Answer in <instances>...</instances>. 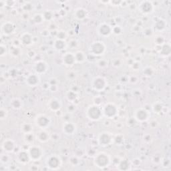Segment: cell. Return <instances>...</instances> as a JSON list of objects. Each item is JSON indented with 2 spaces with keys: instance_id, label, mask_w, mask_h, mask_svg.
<instances>
[{
  "instance_id": "ba28073f",
  "label": "cell",
  "mask_w": 171,
  "mask_h": 171,
  "mask_svg": "<svg viewBox=\"0 0 171 171\" xmlns=\"http://www.w3.org/2000/svg\"><path fill=\"white\" fill-rule=\"evenodd\" d=\"M60 158L56 155H51L48 158L47 164L51 169H56L60 166Z\"/></svg>"
},
{
  "instance_id": "f546056e",
  "label": "cell",
  "mask_w": 171,
  "mask_h": 171,
  "mask_svg": "<svg viewBox=\"0 0 171 171\" xmlns=\"http://www.w3.org/2000/svg\"><path fill=\"white\" fill-rule=\"evenodd\" d=\"M43 20H44V17H43L42 15L40 14H35L33 17V22L36 23H42Z\"/></svg>"
},
{
  "instance_id": "d4e9b609",
  "label": "cell",
  "mask_w": 171,
  "mask_h": 171,
  "mask_svg": "<svg viewBox=\"0 0 171 171\" xmlns=\"http://www.w3.org/2000/svg\"><path fill=\"white\" fill-rule=\"evenodd\" d=\"M74 55H75L76 61H77V62H82L85 60V55L82 51H78Z\"/></svg>"
},
{
  "instance_id": "6da1fadb",
  "label": "cell",
  "mask_w": 171,
  "mask_h": 171,
  "mask_svg": "<svg viewBox=\"0 0 171 171\" xmlns=\"http://www.w3.org/2000/svg\"><path fill=\"white\" fill-rule=\"evenodd\" d=\"M88 117L92 120H99L102 117V110L98 106H90L87 109Z\"/></svg>"
},
{
  "instance_id": "74e56055",
  "label": "cell",
  "mask_w": 171,
  "mask_h": 171,
  "mask_svg": "<svg viewBox=\"0 0 171 171\" xmlns=\"http://www.w3.org/2000/svg\"><path fill=\"white\" fill-rule=\"evenodd\" d=\"M58 39H61V40H64L65 39L66 37V34L65 32H60L58 33Z\"/></svg>"
},
{
  "instance_id": "83f0119b",
  "label": "cell",
  "mask_w": 171,
  "mask_h": 171,
  "mask_svg": "<svg viewBox=\"0 0 171 171\" xmlns=\"http://www.w3.org/2000/svg\"><path fill=\"white\" fill-rule=\"evenodd\" d=\"M165 27V22L163 20H158L155 24V27L158 30H163Z\"/></svg>"
},
{
  "instance_id": "836d02e7",
  "label": "cell",
  "mask_w": 171,
  "mask_h": 171,
  "mask_svg": "<svg viewBox=\"0 0 171 171\" xmlns=\"http://www.w3.org/2000/svg\"><path fill=\"white\" fill-rule=\"evenodd\" d=\"M33 138H33V136L32 132L25 134V139L26 141H27L28 142H32L33 141Z\"/></svg>"
},
{
  "instance_id": "9c48e42d",
  "label": "cell",
  "mask_w": 171,
  "mask_h": 171,
  "mask_svg": "<svg viewBox=\"0 0 171 171\" xmlns=\"http://www.w3.org/2000/svg\"><path fill=\"white\" fill-rule=\"evenodd\" d=\"M153 9L154 6L151 2L145 1L140 3V10L143 14H151L153 11Z\"/></svg>"
},
{
  "instance_id": "277c9868",
  "label": "cell",
  "mask_w": 171,
  "mask_h": 171,
  "mask_svg": "<svg viewBox=\"0 0 171 171\" xmlns=\"http://www.w3.org/2000/svg\"><path fill=\"white\" fill-rule=\"evenodd\" d=\"M117 108L114 104L108 103L104 107L103 113L107 118H113L117 113Z\"/></svg>"
},
{
  "instance_id": "8fae6325",
  "label": "cell",
  "mask_w": 171,
  "mask_h": 171,
  "mask_svg": "<svg viewBox=\"0 0 171 171\" xmlns=\"http://www.w3.org/2000/svg\"><path fill=\"white\" fill-rule=\"evenodd\" d=\"M15 30H16V26L13 23L10 22V21L4 23L2 26V32L5 35L11 34V33H14Z\"/></svg>"
},
{
  "instance_id": "4fadbf2b",
  "label": "cell",
  "mask_w": 171,
  "mask_h": 171,
  "mask_svg": "<svg viewBox=\"0 0 171 171\" xmlns=\"http://www.w3.org/2000/svg\"><path fill=\"white\" fill-rule=\"evenodd\" d=\"M64 63L67 66H71L76 62L75 55L71 52L66 53L63 56Z\"/></svg>"
},
{
  "instance_id": "9a60e30c",
  "label": "cell",
  "mask_w": 171,
  "mask_h": 171,
  "mask_svg": "<svg viewBox=\"0 0 171 171\" xmlns=\"http://www.w3.org/2000/svg\"><path fill=\"white\" fill-rule=\"evenodd\" d=\"M2 148L5 151L8 152H10L14 151L15 148V144L14 142L12 140L8 139L4 140V142L2 143Z\"/></svg>"
},
{
  "instance_id": "7c38bea8",
  "label": "cell",
  "mask_w": 171,
  "mask_h": 171,
  "mask_svg": "<svg viewBox=\"0 0 171 171\" xmlns=\"http://www.w3.org/2000/svg\"><path fill=\"white\" fill-rule=\"evenodd\" d=\"M111 140L112 137L110 134L107 132H104L100 135L98 138V142L100 145L106 146L111 142Z\"/></svg>"
},
{
  "instance_id": "ab89813d",
  "label": "cell",
  "mask_w": 171,
  "mask_h": 171,
  "mask_svg": "<svg viewBox=\"0 0 171 171\" xmlns=\"http://www.w3.org/2000/svg\"><path fill=\"white\" fill-rule=\"evenodd\" d=\"M157 40H159V41L157 42V44H163V42H164V39L163 38V37H158V38H157Z\"/></svg>"
},
{
  "instance_id": "8d00e7d4",
  "label": "cell",
  "mask_w": 171,
  "mask_h": 171,
  "mask_svg": "<svg viewBox=\"0 0 171 171\" xmlns=\"http://www.w3.org/2000/svg\"><path fill=\"white\" fill-rule=\"evenodd\" d=\"M121 31H122V30L119 26H116L112 29V32H114L115 34H120V33H121Z\"/></svg>"
},
{
  "instance_id": "f1b7e54d",
  "label": "cell",
  "mask_w": 171,
  "mask_h": 171,
  "mask_svg": "<svg viewBox=\"0 0 171 171\" xmlns=\"http://www.w3.org/2000/svg\"><path fill=\"white\" fill-rule=\"evenodd\" d=\"M42 16H43V17H44V20H51L53 17L52 12L50 10L45 11L44 13H43Z\"/></svg>"
},
{
  "instance_id": "30bf717a",
  "label": "cell",
  "mask_w": 171,
  "mask_h": 171,
  "mask_svg": "<svg viewBox=\"0 0 171 171\" xmlns=\"http://www.w3.org/2000/svg\"><path fill=\"white\" fill-rule=\"evenodd\" d=\"M148 112L144 108H139L135 112V119L140 122H144L148 119Z\"/></svg>"
},
{
  "instance_id": "7a4b0ae2",
  "label": "cell",
  "mask_w": 171,
  "mask_h": 171,
  "mask_svg": "<svg viewBox=\"0 0 171 171\" xmlns=\"http://www.w3.org/2000/svg\"><path fill=\"white\" fill-rule=\"evenodd\" d=\"M105 50L106 46L104 44L100 41L93 42L90 48V52L94 55H96V56H100V55L103 54L104 53Z\"/></svg>"
},
{
  "instance_id": "1f68e13d",
  "label": "cell",
  "mask_w": 171,
  "mask_h": 171,
  "mask_svg": "<svg viewBox=\"0 0 171 171\" xmlns=\"http://www.w3.org/2000/svg\"><path fill=\"white\" fill-rule=\"evenodd\" d=\"M76 97H77V95H76V94L73 91L68 92V94H67V98H68V100H70V101H73V100H76Z\"/></svg>"
},
{
  "instance_id": "ffe728a7",
  "label": "cell",
  "mask_w": 171,
  "mask_h": 171,
  "mask_svg": "<svg viewBox=\"0 0 171 171\" xmlns=\"http://www.w3.org/2000/svg\"><path fill=\"white\" fill-rule=\"evenodd\" d=\"M21 42L24 45H30L32 42V36L28 33H25L21 36Z\"/></svg>"
},
{
  "instance_id": "e575fe53",
  "label": "cell",
  "mask_w": 171,
  "mask_h": 171,
  "mask_svg": "<svg viewBox=\"0 0 171 171\" xmlns=\"http://www.w3.org/2000/svg\"><path fill=\"white\" fill-rule=\"evenodd\" d=\"M162 109H163V106H162L160 104H159V103L154 104V105L153 106V110H154V112H159L160 111H161Z\"/></svg>"
},
{
  "instance_id": "3957f363",
  "label": "cell",
  "mask_w": 171,
  "mask_h": 171,
  "mask_svg": "<svg viewBox=\"0 0 171 171\" xmlns=\"http://www.w3.org/2000/svg\"><path fill=\"white\" fill-rule=\"evenodd\" d=\"M110 158L108 155L104 152H100V153L98 154L95 158V160H94L96 165L100 168L108 166Z\"/></svg>"
},
{
  "instance_id": "8992f818",
  "label": "cell",
  "mask_w": 171,
  "mask_h": 171,
  "mask_svg": "<svg viewBox=\"0 0 171 171\" xmlns=\"http://www.w3.org/2000/svg\"><path fill=\"white\" fill-rule=\"evenodd\" d=\"M106 86V81L101 76H97L92 81V87L96 91H102Z\"/></svg>"
},
{
  "instance_id": "d6986e66",
  "label": "cell",
  "mask_w": 171,
  "mask_h": 171,
  "mask_svg": "<svg viewBox=\"0 0 171 171\" xmlns=\"http://www.w3.org/2000/svg\"><path fill=\"white\" fill-rule=\"evenodd\" d=\"M30 156L28 152L26 151H21L19 152L17 155V159L21 163H27L30 160Z\"/></svg>"
},
{
  "instance_id": "e0dca14e",
  "label": "cell",
  "mask_w": 171,
  "mask_h": 171,
  "mask_svg": "<svg viewBox=\"0 0 171 171\" xmlns=\"http://www.w3.org/2000/svg\"><path fill=\"white\" fill-rule=\"evenodd\" d=\"M39 82V78L38 76L36 74H30L26 78V83L30 86H36V85L38 84Z\"/></svg>"
},
{
  "instance_id": "484cf974",
  "label": "cell",
  "mask_w": 171,
  "mask_h": 171,
  "mask_svg": "<svg viewBox=\"0 0 171 171\" xmlns=\"http://www.w3.org/2000/svg\"><path fill=\"white\" fill-rule=\"evenodd\" d=\"M21 129L22 130L23 132H24L25 134H27L32 132V131L33 130V127L30 124H25L21 126Z\"/></svg>"
},
{
  "instance_id": "4316f807",
  "label": "cell",
  "mask_w": 171,
  "mask_h": 171,
  "mask_svg": "<svg viewBox=\"0 0 171 171\" xmlns=\"http://www.w3.org/2000/svg\"><path fill=\"white\" fill-rule=\"evenodd\" d=\"M11 105L12 106V108H14L15 109H19L21 106V102L19 99L14 98V100H11Z\"/></svg>"
},
{
  "instance_id": "d590c367",
  "label": "cell",
  "mask_w": 171,
  "mask_h": 171,
  "mask_svg": "<svg viewBox=\"0 0 171 171\" xmlns=\"http://www.w3.org/2000/svg\"><path fill=\"white\" fill-rule=\"evenodd\" d=\"M11 54L14 56H17L20 54V50L17 48H12Z\"/></svg>"
},
{
  "instance_id": "f35d334b",
  "label": "cell",
  "mask_w": 171,
  "mask_h": 171,
  "mask_svg": "<svg viewBox=\"0 0 171 171\" xmlns=\"http://www.w3.org/2000/svg\"><path fill=\"white\" fill-rule=\"evenodd\" d=\"M5 53V48L4 47V45H1V46H0V55L1 56H4V54Z\"/></svg>"
},
{
  "instance_id": "603a6c76",
  "label": "cell",
  "mask_w": 171,
  "mask_h": 171,
  "mask_svg": "<svg viewBox=\"0 0 171 171\" xmlns=\"http://www.w3.org/2000/svg\"><path fill=\"white\" fill-rule=\"evenodd\" d=\"M86 10L83 8H78L74 12V16L78 20H82L86 16Z\"/></svg>"
},
{
  "instance_id": "cb8c5ba5",
  "label": "cell",
  "mask_w": 171,
  "mask_h": 171,
  "mask_svg": "<svg viewBox=\"0 0 171 171\" xmlns=\"http://www.w3.org/2000/svg\"><path fill=\"white\" fill-rule=\"evenodd\" d=\"M66 46L65 42H64V40H61V39H58L57 40L55 41L54 42V47L55 49H56L58 50H62L63 49H64Z\"/></svg>"
},
{
  "instance_id": "44dd1931",
  "label": "cell",
  "mask_w": 171,
  "mask_h": 171,
  "mask_svg": "<svg viewBox=\"0 0 171 171\" xmlns=\"http://www.w3.org/2000/svg\"><path fill=\"white\" fill-rule=\"evenodd\" d=\"M48 105H49V108L53 111L58 110L60 108V104L59 101L54 98L50 100V102H49Z\"/></svg>"
},
{
  "instance_id": "5b68a950",
  "label": "cell",
  "mask_w": 171,
  "mask_h": 171,
  "mask_svg": "<svg viewBox=\"0 0 171 171\" xmlns=\"http://www.w3.org/2000/svg\"><path fill=\"white\" fill-rule=\"evenodd\" d=\"M28 154L30 159L33 160H38L42 155V149L37 146H32L28 149Z\"/></svg>"
},
{
  "instance_id": "4dcf8cb0",
  "label": "cell",
  "mask_w": 171,
  "mask_h": 171,
  "mask_svg": "<svg viewBox=\"0 0 171 171\" xmlns=\"http://www.w3.org/2000/svg\"><path fill=\"white\" fill-rule=\"evenodd\" d=\"M170 53V47L169 44H166L162 49L161 54L163 55H169Z\"/></svg>"
},
{
  "instance_id": "52a82bcc",
  "label": "cell",
  "mask_w": 171,
  "mask_h": 171,
  "mask_svg": "<svg viewBox=\"0 0 171 171\" xmlns=\"http://www.w3.org/2000/svg\"><path fill=\"white\" fill-rule=\"evenodd\" d=\"M36 124L37 126L40 128H45L49 126L50 123V120L47 116L45 114H40L38 115L37 117L36 118Z\"/></svg>"
},
{
  "instance_id": "5bb4252c",
  "label": "cell",
  "mask_w": 171,
  "mask_h": 171,
  "mask_svg": "<svg viewBox=\"0 0 171 171\" xmlns=\"http://www.w3.org/2000/svg\"><path fill=\"white\" fill-rule=\"evenodd\" d=\"M112 32V28L107 23H102L99 27V33L103 36H108Z\"/></svg>"
},
{
  "instance_id": "2e32d148",
  "label": "cell",
  "mask_w": 171,
  "mask_h": 171,
  "mask_svg": "<svg viewBox=\"0 0 171 171\" xmlns=\"http://www.w3.org/2000/svg\"><path fill=\"white\" fill-rule=\"evenodd\" d=\"M76 128L72 123H66L63 125V131L66 134H73L76 132Z\"/></svg>"
},
{
  "instance_id": "d6a6232c",
  "label": "cell",
  "mask_w": 171,
  "mask_h": 171,
  "mask_svg": "<svg viewBox=\"0 0 171 171\" xmlns=\"http://www.w3.org/2000/svg\"><path fill=\"white\" fill-rule=\"evenodd\" d=\"M7 114L8 111L4 108H2L0 110V118H1V120H4V118H5L7 117Z\"/></svg>"
},
{
  "instance_id": "7402d4cb",
  "label": "cell",
  "mask_w": 171,
  "mask_h": 171,
  "mask_svg": "<svg viewBox=\"0 0 171 171\" xmlns=\"http://www.w3.org/2000/svg\"><path fill=\"white\" fill-rule=\"evenodd\" d=\"M37 134V138L38 139L39 141L44 142L49 140V134L48 132H45V131L41 130Z\"/></svg>"
},
{
  "instance_id": "ac0fdd59",
  "label": "cell",
  "mask_w": 171,
  "mask_h": 171,
  "mask_svg": "<svg viewBox=\"0 0 171 171\" xmlns=\"http://www.w3.org/2000/svg\"><path fill=\"white\" fill-rule=\"evenodd\" d=\"M48 66L44 61H39L35 65V70L38 74H43L47 70Z\"/></svg>"
}]
</instances>
